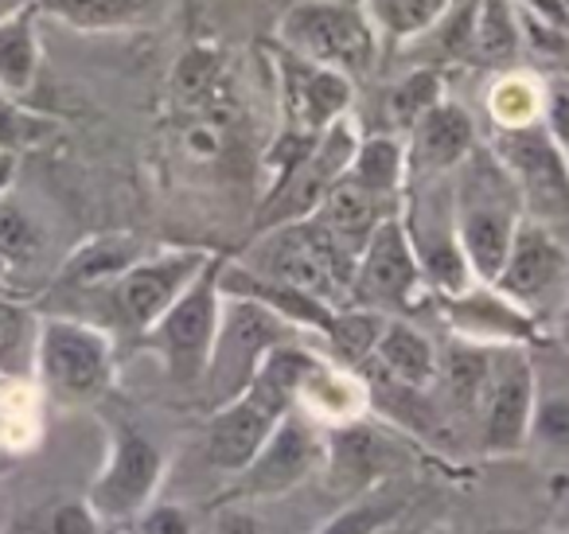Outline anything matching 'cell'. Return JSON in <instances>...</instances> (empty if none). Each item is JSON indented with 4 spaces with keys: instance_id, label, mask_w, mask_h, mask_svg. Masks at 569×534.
Instances as JSON below:
<instances>
[{
    "instance_id": "cell-1",
    "label": "cell",
    "mask_w": 569,
    "mask_h": 534,
    "mask_svg": "<svg viewBox=\"0 0 569 534\" xmlns=\"http://www.w3.org/2000/svg\"><path fill=\"white\" fill-rule=\"evenodd\" d=\"M522 199L488 141H480L452 172V227L476 281H496L519 230Z\"/></svg>"
},
{
    "instance_id": "cell-2",
    "label": "cell",
    "mask_w": 569,
    "mask_h": 534,
    "mask_svg": "<svg viewBox=\"0 0 569 534\" xmlns=\"http://www.w3.org/2000/svg\"><path fill=\"white\" fill-rule=\"evenodd\" d=\"M277 40L289 56L340 71L348 79L371 75L382 48L375 20L367 17L363 4L351 0H297L277 20Z\"/></svg>"
},
{
    "instance_id": "cell-3",
    "label": "cell",
    "mask_w": 569,
    "mask_h": 534,
    "mask_svg": "<svg viewBox=\"0 0 569 534\" xmlns=\"http://www.w3.org/2000/svg\"><path fill=\"white\" fill-rule=\"evenodd\" d=\"M238 261L250 266L253 274L293 285V289L309 293V297L325 300L332 308L348 305L351 277H356V266L328 243V235L312 219L261 230Z\"/></svg>"
},
{
    "instance_id": "cell-4",
    "label": "cell",
    "mask_w": 569,
    "mask_h": 534,
    "mask_svg": "<svg viewBox=\"0 0 569 534\" xmlns=\"http://www.w3.org/2000/svg\"><path fill=\"white\" fill-rule=\"evenodd\" d=\"M301 336H305L301 328H293V324L281 320L277 313H269L258 300L222 297L219 336H214L211 363H207V378H203L214 409L227 406L230 398H238L277 347L293 344Z\"/></svg>"
},
{
    "instance_id": "cell-5",
    "label": "cell",
    "mask_w": 569,
    "mask_h": 534,
    "mask_svg": "<svg viewBox=\"0 0 569 534\" xmlns=\"http://www.w3.org/2000/svg\"><path fill=\"white\" fill-rule=\"evenodd\" d=\"M488 145L515 180L522 215L569 243V165L546 121L522 129H496Z\"/></svg>"
},
{
    "instance_id": "cell-6",
    "label": "cell",
    "mask_w": 569,
    "mask_h": 534,
    "mask_svg": "<svg viewBox=\"0 0 569 534\" xmlns=\"http://www.w3.org/2000/svg\"><path fill=\"white\" fill-rule=\"evenodd\" d=\"M36 378L51 398L67 406L102 398L113 383L110 332L74 316H43L40 344H36Z\"/></svg>"
},
{
    "instance_id": "cell-7",
    "label": "cell",
    "mask_w": 569,
    "mask_h": 534,
    "mask_svg": "<svg viewBox=\"0 0 569 534\" xmlns=\"http://www.w3.org/2000/svg\"><path fill=\"white\" fill-rule=\"evenodd\" d=\"M219 266L222 258L214 254L203 274L176 297V305L144 332V344L164 359V370L176 386H203L207 378V363H211L222 316Z\"/></svg>"
},
{
    "instance_id": "cell-8",
    "label": "cell",
    "mask_w": 569,
    "mask_h": 534,
    "mask_svg": "<svg viewBox=\"0 0 569 534\" xmlns=\"http://www.w3.org/2000/svg\"><path fill=\"white\" fill-rule=\"evenodd\" d=\"M491 285L538 324L553 320L569 297V243H561L553 230L522 219L503 258V269Z\"/></svg>"
},
{
    "instance_id": "cell-9",
    "label": "cell",
    "mask_w": 569,
    "mask_h": 534,
    "mask_svg": "<svg viewBox=\"0 0 569 534\" xmlns=\"http://www.w3.org/2000/svg\"><path fill=\"white\" fill-rule=\"evenodd\" d=\"M426 277H421L418 254L410 246V235L402 227V215H390L375 227L371 243L363 246L356 261V277H351L348 305L371 308L382 316H402L426 293Z\"/></svg>"
},
{
    "instance_id": "cell-10",
    "label": "cell",
    "mask_w": 569,
    "mask_h": 534,
    "mask_svg": "<svg viewBox=\"0 0 569 534\" xmlns=\"http://www.w3.org/2000/svg\"><path fill=\"white\" fill-rule=\"evenodd\" d=\"M356 145H359V129L351 118H343L340 126H332L305 160H297L293 168L284 176H277L269 184L266 199H261V211H258V235L269 227H281V222H297V219H309L312 211L320 207V199L343 180L348 172L351 157H356Z\"/></svg>"
},
{
    "instance_id": "cell-11",
    "label": "cell",
    "mask_w": 569,
    "mask_h": 534,
    "mask_svg": "<svg viewBox=\"0 0 569 534\" xmlns=\"http://www.w3.org/2000/svg\"><path fill=\"white\" fill-rule=\"evenodd\" d=\"M211 258H214L211 250H160L137 258L118 281L106 285L113 316L129 332L144 336L176 305V297L203 274Z\"/></svg>"
},
{
    "instance_id": "cell-12",
    "label": "cell",
    "mask_w": 569,
    "mask_h": 534,
    "mask_svg": "<svg viewBox=\"0 0 569 534\" xmlns=\"http://www.w3.org/2000/svg\"><path fill=\"white\" fill-rule=\"evenodd\" d=\"M160 479H164L160 448L133 425H118L110 441V456L90 484L87 503L102 523H133L157 500Z\"/></svg>"
},
{
    "instance_id": "cell-13",
    "label": "cell",
    "mask_w": 569,
    "mask_h": 534,
    "mask_svg": "<svg viewBox=\"0 0 569 534\" xmlns=\"http://www.w3.org/2000/svg\"><path fill=\"white\" fill-rule=\"evenodd\" d=\"M538 406V378L527 347H496L491 352L488 390L480 402V441L483 453L507 456L527 448L530 422Z\"/></svg>"
},
{
    "instance_id": "cell-14",
    "label": "cell",
    "mask_w": 569,
    "mask_h": 534,
    "mask_svg": "<svg viewBox=\"0 0 569 534\" xmlns=\"http://www.w3.org/2000/svg\"><path fill=\"white\" fill-rule=\"evenodd\" d=\"M320 468H325V429L293 406L269 433L261 453L238 472V492L246 500H281Z\"/></svg>"
},
{
    "instance_id": "cell-15",
    "label": "cell",
    "mask_w": 569,
    "mask_h": 534,
    "mask_svg": "<svg viewBox=\"0 0 569 534\" xmlns=\"http://www.w3.org/2000/svg\"><path fill=\"white\" fill-rule=\"evenodd\" d=\"M351 102H356V87H351L348 75L297 59L289 51L281 56L284 134L317 141L332 126H340L343 118H351Z\"/></svg>"
},
{
    "instance_id": "cell-16",
    "label": "cell",
    "mask_w": 569,
    "mask_h": 534,
    "mask_svg": "<svg viewBox=\"0 0 569 534\" xmlns=\"http://www.w3.org/2000/svg\"><path fill=\"white\" fill-rule=\"evenodd\" d=\"M445 300V320L452 336L480 347H530L542 336V324L530 313H522L511 297L496 289L491 281H472L465 293H452Z\"/></svg>"
},
{
    "instance_id": "cell-17",
    "label": "cell",
    "mask_w": 569,
    "mask_h": 534,
    "mask_svg": "<svg viewBox=\"0 0 569 534\" xmlns=\"http://www.w3.org/2000/svg\"><path fill=\"white\" fill-rule=\"evenodd\" d=\"M480 145L476 134V118L452 98H441L433 110L418 118V126L406 134V165H410V180H437V176H452L457 165ZM406 180V184H410Z\"/></svg>"
},
{
    "instance_id": "cell-18",
    "label": "cell",
    "mask_w": 569,
    "mask_h": 534,
    "mask_svg": "<svg viewBox=\"0 0 569 534\" xmlns=\"http://www.w3.org/2000/svg\"><path fill=\"white\" fill-rule=\"evenodd\" d=\"M293 406L305 417H312L320 429H336V425H351L359 417H367V409H371V386L351 367H340V363L317 355L305 367L301 383H297Z\"/></svg>"
},
{
    "instance_id": "cell-19",
    "label": "cell",
    "mask_w": 569,
    "mask_h": 534,
    "mask_svg": "<svg viewBox=\"0 0 569 534\" xmlns=\"http://www.w3.org/2000/svg\"><path fill=\"white\" fill-rule=\"evenodd\" d=\"M390 456H395L390 441L379 429H371L363 417L325 429V468L332 484L348 495L379 487V479L390 472Z\"/></svg>"
},
{
    "instance_id": "cell-20",
    "label": "cell",
    "mask_w": 569,
    "mask_h": 534,
    "mask_svg": "<svg viewBox=\"0 0 569 534\" xmlns=\"http://www.w3.org/2000/svg\"><path fill=\"white\" fill-rule=\"evenodd\" d=\"M398 211H402V207H390V204H382V199L367 196V191L359 188L356 180H348V172H343V180L320 199V207L309 215V219L317 222V227L328 235V243L356 266L363 246L371 243L375 227Z\"/></svg>"
},
{
    "instance_id": "cell-21",
    "label": "cell",
    "mask_w": 569,
    "mask_h": 534,
    "mask_svg": "<svg viewBox=\"0 0 569 534\" xmlns=\"http://www.w3.org/2000/svg\"><path fill=\"white\" fill-rule=\"evenodd\" d=\"M472 28H476V0H452L449 9L421 28L418 36L398 43V56L410 59V67L426 71H449V67H472Z\"/></svg>"
},
{
    "instance_id": "cell-22",
    "label": "cell",
    "mask_w": 569,
    "mask_h": 534,
    "mask_svg": "<svg viewBox=\"0 0 569 534\" xmlns=\"http://www.w3.org/2000/svg\"><path fill=\"white\" fill-rule=\"evenodd\" d=\"M367 363H375L382 378L398 386H413V390H429L437 383V367H441V352L433 347V339L421 328H413L402 316H390L382 328L375 355Z\"/></svg>"
},
{
    "instance_id": "cell-23",
    "label": "cell",
    "mask_w": 569,
    "mask_h": 534,
    "mask_svg": "<svg viewBox=\"0 0 569 534\" xmlns=\"http://www.w3.org/2000/svg\"><path fill=\"white\" fill-rule=\"evenodd\" d=\"M348 180H356L367 196L382 199L390 207H402L410 165H406V137L395 134H371L359 137L356 157L348 165Z\"/></svg>"
},
{
    "instance_id": "cell-24",
    "label": "cell",
    "mask_w": 569,
    "mask_h": 534,
    "mask_svg": "<svg viewBox=\"0 0 569 534\" xmlns=\"http://www.w3.org/2000/svg\"><path fill=\"white\" fill-rule=\"evenodd\" d=\"M141 254V243L133 235H98L87 238L71 258L59 269V281L74 285V289H106L110 281H118Z\"/></svg>"
},
{
    "instance_id": "cell-25",
    "label": "cell",
    "mask_w": 569,
    "mask_h": 534,
    "mask_svg": "<svg viewBox=\"0 0 569 534\" xmlns=\"http://www.w3.org/2000/svg\"><path fill=\"white\" fill-rule=\"evenodd\" d=\"M164 0H36V12L74 32H118L157 17Z\"/></svg>"
},
{
    "instance_id": "cell-26",
    "label": "cell",
    "mask_w": 569,
    "mask_h": 534,
    "mask_svg": "<svg viewBox=\"0 0 569 534\" xmlns=\"http://www.w3.org/2000/svg\"><path fill=\"white\" fill-rule=\"evenodd\" d=\"M40 12L24 9L17 17L0 20V90L12 98H24L40 75V32H36Z\"/></svg>"
},
{
    "instance_id": "cell-27",
    "label": "cell",
    "mask_w": 569,
    "mask_h": 534,
    "mask_svg": "<svg viewBox=\"0 0 569 534\" xmlns=\"http://www.w3.org/2000/svg\"><path fill=\"white\" fill-rule=\"evenodd\" d=\"M491 352H496V347L457 339L452 352L441 359L437 383H445V394H449L452 409H460V414H480V402H483L488 375H491Z\"/></svg>"
},
{
    "instance_id": "cell-28",
    "label": "cell",
    "mask_w": 569,
    "mask_h": 534,
    "mask_svg": "<svg viewBox=\"0 0 569 534\" xmlns=\"http://www.w3.org/2000/svg\"><path fill=\"white\" fill-rule=\"evenodd\" d=\"M40 320L28 305L0 297V383H24L36 378V344Z\"/></svg>"
},
{
    "instance_id": "cell-29",
    "label": "cell",
    "mask_w": 569,
    "mask_h": 534,
    "mask_svg": "<svg viewBox=\"0 0 569 534\" xmlns=\"http://www.w3.org/2000/svg\"><path fill=\"white\" fill-rule=\"evenodd\" d=\"M519 9L515 0H476L472 67H503L519 56Z\"/></svg>"
},
{
    "instance_id": "cell-30",
    "label": "cell",
    "mask_w": 569,
    "mask_h": 534,
    "mask_svg": "<svg viewBox=\"0 0 569 534\" xmlns=\"http://www.w3.org/2000/svg\"><path fill=\"white\" fill-rule=\"evenodd\" d=\"M445 98V75L441 71H426V67H406V75L387 90V102H382V113H387V129L382 134L406 137L418 118L426 110H433Z\"/></svg>"
},
{
    "instance_id": "cell-31",
    "label": "cell",
    "mask_w": 569,
    "mask_h": 534,
    "mask_svg": "<svg viewBox=\"0 0 569 534\" xmlns=\"http://www.w3.org/2000/svg\"><path fill=\"white\" fill-rule=\"evenodd\" d=\"M390 316L371 313V308H359V305H343L336 308L332 324L320 339L332 347V355L340 359V367H367V359L375 355V344H379L382 328H387Z\"/></svg>"
},
{
    "instance_id": "cell-32",
    "label": "cell",
    "mask_w": 569,
    "mask_h": 534,
    "mask_svg": "<svg viewBox=\"0 0 569 534\" xmlns=\"http://www.w3.org/2000/svg\"><path fill=\"white\" fill-rule=\"evenodd\" d=\"M488 113L496 129H522L546 118V82L535 75L507 71L488 90Z\"/></svg>"
},
{
    "instance_id": "cell-33",
    "label": "cell",
    "mask_w": 569,
    "mask_h": 534,
    "mask_svg": "<svg viewBox=\"0 0 569 534\" xmlns=\"http://www.w3.org/2000/svg\"><path fill=\"white\" fill-rule=\"evenodd\" d=\"M406 511H410V500H406V495L371 487V492H359L343 511H336L317 534H375L379 526L395 523V518L406 515Z\"/></svg>"
},
{
    "instance_id": "cell-34",
    "label": "cell",
    "mask_w": 569,
    "mask_h": 534,
    "mask_svg": "<svg viewBox=\"0 0 569 534\" xmlns=\"http://www.w3.org/2000/svg\"><path fill=\"white\" fill-rule=\"evenodd\" d=\"M43 246H48V235L36 222V215L28 211L24 204L12 199V191L0 199V261L9 269L17 266H32L40 261Z\"/></svg>"
},
{
    "instance_id": "cell-35",
    "label": "cell",
    "mask_w": 569,
    "mask_h": 534,
    "mask_svg": "<svg viewBox=\"0 0 569 534\" xmlns=\"http://www.w3.org/2000/svg\"><path fill=\"white\" fill-rule=\"evenodd\" d=\"M452 0H363L367 17L375 20L379 36H390L395 43L418 36L421 28H429Z\"/></svg>"
},
{
    "instance_id": "cell-36",
    "label": "cell",
    "mask_w": 569,
    "mask_h": 534,
    "mask_svg": "<svg viewBox=\"0 0 569 534\" xmlns=\"http://www.w3.org/2000/svg\"><path fill=\"white\" fill-rule=\"evenodd\" d=\"M56 129H59L56 118H43L40 110H32V106H24L20 98L0 90V152L20 157V152L48 141Z\"/></svg>"
},
{
    "instance_id": "cell-37",
    "label": "cell",
    "mask_w": 569,
    "mask_h": 534,
    "mask_svg": "<svg viewBox=\"0 0 569 534\" xmlns=\"http://www.w3.org/2000/svg\"><path fill=\"white\" fill-rule=\"evenodd\" d=\"M530 437L546 441L553 448H569V398H542L535 406Z\"/></svg>"
},
{
    "instance_id": "cell-38",
    "label": "cell",
    "mask_w": 569,
    "mask_h": 534,
    "mask_svg": "<svg viewBox=\"0 0 569 534\" xmlns=\"http://www.w3.org/2000/svg\"><path fill=\"white\" fill-rule=\"evenodd\" d=\"M43 534H102V518L90 511L87 500H71L51 511Z\"/></svg>"
},
{
    "instance_id": "cell-39",
    "label": "cell",
    "mask_w": 569,
    "mask_h": 534,
    "mask_svg": "<svg viewBox=\"0 0 569 534\" xmlns=\"http://www.w3.org/2000/svg\"><path fill=\"white\" fill-rule=\"evenodd\" d=\"M133 523L137 534H196L191 515L183 507H176V503H149Z\"/></svg>"
},
{
    "instance_id": "cell-40",
    "label": "cell",
    "mask_w": 569,
    "mask_h": 534,
    "mask_svg": "<svg viewBox=\"0 0 569 534\" xmlns=\"http://www.w3.org/2000/svg\"><path fill=\"white\" fill-rule=\"evenodd\" d=\"M542 121L569 165V82L566 79L546 82V118Z\"/></svg>"
},
{
    "instance_id": "cell-41",
    "label": "cell",
    "mask_w": 569,
    "mask_h": 534,
    "mask_svg": "<svg viewBox=\"0 0 569 534\" xmlns=\"http://www.w3.org/2000/svg\"><path fill=\"white\" fill-rule=\"evenodd\" d=\"M211 534H269V531L250 507H227L214 515Z\"/></svg>"
},
{
    "instance_id": "cell-42",
    "label": "cell",
    "mask_w": 569,
    "mask_h": 534,
    "mask_svg": "<svg viewBox=\"0 0 569 534\" xmlns=\"http://www.w3.org/2000/svg\"><path fill=\"white\" fill-rule=\"evenodd\" d=\"M375 534H426V526H421V523H413V518H410V511H406V515H398L395 523L379 526V531H375Z\"/></svg>"
},
{
    "instance_id": "cell-43",
    "label": "cell",
    "mask_w": 569,
    "mask_h": 534,
    "mask_svg": "<svg viewBox=\"0 0 569 534\" xmlns=\"http://www.w3.org/2000/svg\"><path fill=\"white\" fill-rule=\"evenodd\" d=\"M12 180H17V157H12V152H0V199L12 191Z\"/></svg>"
},
{
    "instance_id": "cell-44",
    "label": "cell",
    "mask_w": 569,
    "mask_h": 534,
    "mask_svg": "<svg viewBox=\"0 0 569 534\" xmlns=\"http://www.w3.org/2000/svg\"><path fill=\"white\" fill-rule=\"evenodd\" d=\"M36 0H0V20H9V17H17V12H24V9H32Z\"/></svg>"
},
{
    "instance_id": "cell-45",
    "label": "cell",
    "mask_w": 569,
    "mask_h": 534,
    "mask_svg": "<svg viewBox=\"0 0 569 534\" xmlns=\"http://www.w3.org/2000/svg\"><path fill=\"white\" fill-rule=\"evenodd\" d=\"M553 328H558V336H561V344L569 347V297H566V305H561V313L553 316Z\"/></svg>"
},
{
    "instance_id": "cell-46",
    "label": "cell",
    "mask_w": 569,
    "mask_h": 534,
    "mask_svg": "<svg viewBox=\"0 0 569 534\" xmlns=\"http://www.w3.org/2000/svg\"><path fill=\"white\" fill-rule=\"evenodd\" d=\"M566 484H569V479H566Z\"/></svg>"
}]
</instances>
